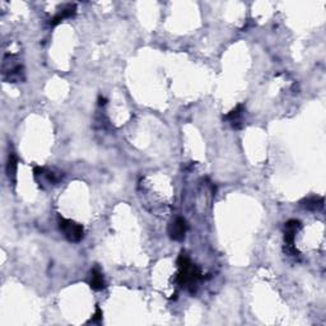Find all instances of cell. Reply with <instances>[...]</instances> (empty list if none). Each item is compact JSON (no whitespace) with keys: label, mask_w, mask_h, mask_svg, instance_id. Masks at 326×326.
Segmentation results:
<instances>
[{"label":"cell","mask_w":326,"mask_h":326,"mask_svg":"<svg viewBox=\"0 0 326 326\" xmlns=\"http://www.w3.org/2000/svg\"><path fill=\"white\" fill-rule=\"evenodd\" d=\"M244 105H237L232 111H229L225 116L227 121H229L233 129H241L242 127V115H244Z\"/></svg>","instance_id":"obj_6"},{"label":"cell","mask_w":326,"mask_h":326,"mask_svg":"<svg viewBox=\"0 0 326 326\" xmlns=\"http://www.w3.org/2000/svg\"><path fill=\"white\" fill-rule=\"evenodd\" d=\"M300 228H301V222L297 221V219H291L284 225V241L287 244V251L291 255L298 253L295 247V237Z\"/></svg>","instance_id":"obj_3"},{"label":"cell","mask_w":326,"mask_h":326,"mask_svg":"<svg viewBox=\"0 0 326 326\" xmlns=\"http://www.w3.org/2000/svg\"><path fill=\"white\" fill-rule=\"evenodd\" d=\"M17 165H18L17 155L13 152H10L9 155H8V162H6V175H8V177H9V180L12 181L13 184H16Z\"/></svg>","instance_id":"obj_9"},{"label":"cell","mask_w":326,"mask_h":326,"mask_svg":"<svg viewBox=\"0 0 326 326\" xmlns=\"http://www.w3.org/2000/svg\"><path fill=\"white\" fill-rule=\"evenodd\" d=\"M102 320V310L100 307H96V314L93 315L92 320L93 323H99V321Z\"/></svg>","instance_id":"obj_11"},{"label":"cell","mask_w":326,"mask_h":326,"mask_svg":"<svg viewBox=\"0 0 326 326\" xmlns=\"http://www.w3.org/2000/svg\"><path fill=\"white\" fill-rule=\"evenodd\" d=\"M33 172L35 176H44L50 184L54 185H56L63 178V172H55L54 170H48L44 167H35Z\"/></svg>","instance_id":"obj_7"},{"label":"cell","mask_w":326,"mask_h":326,"mask_svg":"<svg viewBox=\"0 0 326 326\" xmlns=\"http://www.w3.org/2000/svg\"><path fill=\"white\" fill-rule=\"evenodd\" d=\"M187 231V222L184 218H178L175 219V222H172L170 228H168V233H170V237L175 241H182L185 238V234Z\"/></svg>","instance_id":"obj_4"},{"label":"cell","mask_w":326,"mask_h":326,"mask_svg":"<svg viewBox=\"0 0 326 326\" xmlns=\"http://www.w3.org/2000/svg\"><path fill=\"white\" fill-rule=\"evenodd\" d=\"M301 205L307 210H320L324 206V199L320 197H310L301 201Z\"/></svg>","instance_id":"obj_10"},{"label":"cell","mask_w":326,"mask_h":326,"mask_svg":"<svg viewBox=\"0 0 326 326\" xmlns=\"http://www.w3.org/2000/svg\"><path fill=\"white\" fill-rule=\"evenodd\" d=\"M75 13H76L75 4H67V5L63 6V8H61V9L50 19V25L51 27H55V25H57L59 23L63 22L64 19L72 18V17L75 16Z\"/></svg>","instance_id":"obj_5"},{"label":"cell","mask_w":326,"mask_h":326,"mask_svg":"<svg viewBox=\"0 0 326 326\" xmlns=\"http://www.w3.org/2000/svg\"><path fill=\"white\" fill-rule=\"evenodd\" d=\"M59 227H60V231H63L64 236L67 237L68 241L70 242H79L83 238V226L76 223L74 221H70V219L60 218L59 221Z\"/></svg>","instance_id":"obj_2"},{"label":"cell","mask_w":326,"mask_h":326,"mask_svg":"<svg viewBox=\"0 0 326 326\" xmlns=\"http://www.w3.org/2000/svg\"><path fill=\"white\" fill-rule=\"evenodd\" d=\"M99 105H100V106H105V105H106V99H103V97H101V96H100V99H99Z\"/></svg>","instance_id":"obj_12"},{"label":"cell","mask_w":326,"mask_h":326,"mask_svg":"<svg viewBox=\"0 0 326 326\" xmlns=\"http://www.w3.org/2000/svg\"><path fill=\"white\" fill-rule=\"evenodd\" d=\"M89 285L91 288L95 289V291H102V289L106 288V283L103 276H102L101 270H100L99 266H95L91 272V280H89Z\"/></svg>","instance_id":"obj_8"},{"label":"cell","mask_w":326,"mask_h":326,"mask_svg":"<svg viewBox=\"0 0 326 326\" xmlns=\"http://www.w3.org/2000/svg\"><path fill=\"white\" fill-rule=\"evenodd\" d=\"M177 266H178V274L176 276L178 284L181 287L186 288L190 293H194L197 291V284L200 279H203V274L200 272L198 266L194 265L187 257L186 253L182 251L180 256L177 257Z\"/></svg>","instance_id":"obj_1"}]
</instances>
